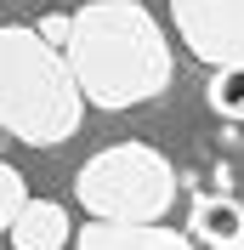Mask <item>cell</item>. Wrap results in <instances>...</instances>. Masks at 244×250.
I'll return each instance as SVG.
<instances>
[{"mask_svg":"<svg viewBox=\"0 0 244 250\" xmlns=\"http://www.w3.org/2000/svg\"><path fill=\"white\" fill-rule=\"evenodd\" d=\"M187 239H193L199 250H244V205L233 199L227 188H216V193H193Z\"/></svg>","mask_w":244,"mask_h":250,"instance_id":"cell-5","label":"cell"},{"mask_svg":"<svg viewBox=\"0 0 244 250\" xmlns=\"http://www.w3.org/2000/svg\"><path fill=\"white\" fill-rule=\"evenodd\" d=\"M204 103H210L216 120L244 125V62H222V68H216L210 85H204Z\"/></svg>","mask_w":244,"mask_h":250,"instance_id":"cell-8","label":"cell"},{"mask_svg":"<svg viewBox=\"0 0 244 250\" xmlns=\"http://www.w3.org/2000/svg\"><path fill=\"white\" fill-rule=\"evenodd\" d=\"M23 199H29V182H23V176H17L12 165H6V159H0V233H6V228L17 222Z\"/></svg>","mask_w":244,"mask_h":250,"instance_id":"cell-9","label":"cell"},{"mask_svg":"<svg viewBox=\"0 0 244 250\" xmlns=\"http://www.w3.org/2000/svg\"><path fill=\"white\" fill-rule=\"evenodd\" d=\"M170 23L199 62H244V0H170Z\"/></svg>","mask_w":244,"mask_h":250,"instance_id":"cell-4","label":"cell"},{"mask_svg":"<svg viewBox=\"0 0 244 250\" xmlns=\"http://www.w3.org/2000/svg\"><path fill=\"white\" fill-rule=\"evenodd\" d=\"M6 239H12V250H68V210L57 199H23Z\"/></svg>","mask_w":244,"mask_h":250,"instance_id":"cell-7","label":"cell"},{"mask_svg":"<svg viewBox=\"0 0 244 250\" xmlns=\"http://www.w3.org/2000/svg\"><path fill=\"white\" fill-rule=\"evenodd\" d=\"M34 34H40V40H46V46H57V51H62V40H68V17H62V12H51V17H40V29H34Z\"/></svg>","mask_w":244,"mask_h":250,"instance_id":"cell-10","label":"cell"},{"mask_svg":"<svg viewBox=\"0 0 244 250\" xmlns=\"http://www.w3.org/2000/svg\"><path fill=\"white\" fill-rule=\"evenodd\" d=\"M74 250H199L182 228H165V222H85L74 233Z\"/></svg>","mask_w":244,"mask_h":250,"instance_id":"cell-6","label":"cell"},{"mask_svg":"<svg viewBox=\"0 0 244 250\" xmlns=\"http://www.w3.org/2000/svg\"><path fill=\"white\" fill-rule=\"evenodd\" d=\"M62 62H68L80 97L108 114L159 97L176 74L170 40L142 0H85L68 17Z\"/></svg>","mask_w":244,"mask_h":250,"instance_id":"cell-1","label":"cell"},{"mask_svg":"<svg viewBox=\"0 0 244 250\" xmlns=\"http://www.w3.org/2000/svg\"><path fill=\"white\" fill-rule=\"evenodd\" d=\"M0 142H12V137H6V131H0Z\"/></svg>","mask_w":244,"mask_h":250,"instance_id":"cell-11","label":"cell"},{"mask_svg":"<svg viewBox=\"0 0 244 250\" xmlns=\"http://www.w3.org/2000/svg\"><path fill=\"white\" fill-rule=\"evenodd\" d=\"M74 199L91 210V222H165L176 205V165L148 142H114L80 165Z\"/></svg>","mask_w":244,"mask_h":250,"instance_id":"cell-3","label":"cell"},{"mask_svg":"<svg viewBox=\"0 0 244 250\" xmlns=\"http://www.w3.org/2000/svg\"><path fill=\"white\" fill-rule=\"evenodd\" d=\"M85 120L68 62L23 23H0V131L29 148H57Z\"/></svg>","mask_w":244,"mask_h":250,"instance_id":"cell-2","label":"cell"}]
</instances>
